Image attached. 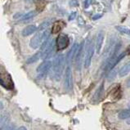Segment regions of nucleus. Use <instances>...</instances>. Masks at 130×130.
Here are the masks:
<instances>
[{
    "label": "nucleus",
    "instance_id": "f257e3e1",
    "mask_svg": "<svg viewBox=\"0 0 130 130\" xmlns=\"http://www.w3.org/2000/svg\"><path fill=\"white\" fill-rule=\"evenodd\" d=\"M66 59L64 55L60 54L55 57L53 63V74L55 80L59 81L61 79L63 70L65 67Z\"/></svg>",
    "mask_w": 130,
    "mask_h": 130
},
{
    "label": "nucleus",
    "instance_id": "f03ea898",
    "mask_svg": "<svg viewBox=\"0 0 130 130\" xmlns=\"http://www.w3.org/2000/svg\"><path fill=\"white\" fill-rule=\"evenodd\" d=\"M85 57H84V67L88 68L91 65L92 58L94 53V47L92 45L91 40H88L85 47Z\"/></svg>",
    "mask_w": 130,
    "mask_h": 130
},
{
    "label": "nucleus",
    "instance_id": "7ed1b4c3",
    "mask_svg": "<svg viewBox=\"0 0 130 130\" xmlns=\"http://www.w3.org/2000/svg\"><path fill=\"white\" fill-rule=\"evenodd\" d=\"M0 84L7 90H12L14 88L12 77L7 73H0Z\"/></svg>",
    "mask_w": 130,
    "mask_h": 130
},
{
    "label": "nucleus",
    "instance_id": "20e7f679",
    "mask_svg": "<svg viewBox=\"0 0 130 130\" xmlns=\"http://www.w3.org/2000/svg\"><path fill=\"white\" fill-rule=\"evenodd\" d=\"M70 43V39L69 37L65 35V34H61L58 37L57 40H56V46H57L58 50H63L69 46Z\"/></svg>",
    "mask_w": 130,
    "mask_h": 130
},
{
    "label": "nucleus",
    "instance_id": "39448f33",
    "mask_svg": "<svg viewBox=\"0 0 130 130\" xmlns=\"http://www.w3.org/2000/svg\"><path fill=\"white\" fill-rule=\"evenodd\" d=\"M52 66H53V63L50 61H44L43 62H42L37 68V72L39 73V78L45 76Z\"/></svg>",
    "mask_w": 130,
    "mask_h": 130
},
{
    "label": "nucleus",
    "instance_id": "423d86ee",
    "mask_svg": "<svg viewBox=\"0 0 130 130\" xmlns=\"http://www.w3.org/2000/svg\"><path fill=\"white\" fill-rule=\"evenodd\" d=\"M43 43V33H38L30 39V41H29V47L33 48V49H37L38 47H41Z\"/></svg>",
    "mask_w": 130,
    "mask_h": 130
},
{
    "label": "nucleus",
    "instance_id": "0eeeda50",
    "mask_svg": "<svg viewBox=\"0 0 130 130\" xmlns=\"http://www.w3.org/2000/svg\"><path fill=\"white\" fill-rule=\"evenodd\" d=\"M72 71L70 66H67L65 73V88L66 90H70L72 88Z\"/></svg>",
    "mask_w": 130,
    "mask_h": 130
},
{
    "label": "nucleus",
    "instance_id": "6e6552de",
    "mask_svg": "<svg viewBox=\"0 0 130 130\" xmlns=\"http://www.w3.org/2000/svg\"><path fill=\"white\" fill-rule=\"evenodd\" d=\"M84 41L81 43V44L79 46V49L75 56V63H76V68L79 70L81 67V62H82V58L84 56Z\"/></svg>",
    "mask_w": 130,
    "mask_h": 130
},
{
    "label": "nucleus",
    "instance_id": "1a4fd4ad",
    "mask_svg": "<svg viewBox=\"0 0 130 130\" xmlns=\"http://www.w3.org/2000/svg\"><path fill=\"white\" fill-rule=\"evenodd\" d=\"M55 45H56V42L54 41L53 39H52L51 42L48 43V45L46 47L45 49L41 52V53H42L41 58L43 59V60H45V59L50 57V56L52 55V53H53V52Z\"/></svg>",
    "mask_w": 130,
    "mask_h": 130
},
{
    "label": "nucleus",
    "instance_id": "9d476101",
    "mask_svg": "<svg viewBox=\"0 0 130 130\" xmlns=\"http://www.w3.org/2000/svg\"><path fill=\"white\" fill-rule=\"evenodd\" d=\"M104 38H105V36H104L103 32H100L98 37H96L95 49H96V53L98 54H100V53H101V50L102 48V45L104 43Z\"/></svg>",
    "mask_w": 130,
    "mask_h": 130
},
{
    "label": "nucleus",
    "instance_id": "9b49d317",
    "mask_svg": "<svg viewBox=\"0 0 130 130\" xmlns=\"http://www.w3.org/2000/svg\"><path fill=\"white\" fill-rule=\"evenodd\" d=\"M79 45L78 43H75L71 49L69 51L68 54L66 55V62L67 63H70L71 61H73V59L75 58L76 53L78 52V49H79Z\"/></svg>",
    "mask_w": 130,
    "mask_h": 130
},
{
    "label": "nucleus",
    "instance_id": "f8f14e48",
    "mask_svg": "<svg viewBox=\"0 0 130 130\" xmlns=\"http://www.w3.org/2000/svg\"><path fill=\"white\" fill-rule=\"evenodd\" d=\"M66 24L65 23V21H55L53 25V28H52V33H53V35L57 34V33L60 32L61 29L66 26Z\"/></svg>",
    "mask_w": 130,
    "mask_h": 130
},
{
    "label": "nucleus",
    "instance_id": "ddd939ff",
    "mask_svg": "<svg viewBox=\"0 0 130 130\" xmlns=\"http://www.w3.org/2000/svg\"><path fill=\"white\" fill-rule=\"evenodd\" d=\"M36 30H38V28H37L36 25H28L27 27H25L23 30H22L21 32V35L22 36H29V35H30L32 34H34V33L36 31Z\"/></svg>",
    "mask_w": 130,
    "mask_h": 130
},
{
    "label": "nucleus",
    "instance_id": "4468645a",
    "mask_svg": "<svg viewBox=\"0 0 130 130\" xmlns=\"http://www.w3.org/2000/svg\"><path fill=\"white\" fill-rule=\"evenodd\" d=\"M130 72V61H128L125 65H124L120 70H119V76L120 77H124L128 75Z\"/></svg>",
    "mask_w": 130,
    "mask_h": 130
},
{
    "label": "nucleus",
    "instance_id": "2eb2a0df",
    "mask_svg": "<svg viewBox=\"0 0 130 130\" xmlns=\"http://www.w3.org/2000/svg\"><path fill=\"white\" fill-rule=\"evenodd\" d=\"M119 119L120 120H128L130 118V109H126L121 110L118 115Z\"/></svg>",
    "mask_w": 130,
    "mask_h": 130
},
{
    "label": "nucleus",
    "instance_id": "dca6fc26",
    "mask_svg": "<svg viewBox=\"0 0 130 130\" xmlns=\"http://www.w3.org/2000/svg\"><path fill=\"white\" fill-rule=\"evenodd\" d=\"M41 55H42V53L41 52H39V53H37L35 54H34L32 56V57H29L28 60L26 61V63L27 64H32V63H35L37 61H39V59L41 57Z\"/></svg>",
    "mask_w": 130,
    "mask_h": 130
},
{
    "label": "nucleus",
    "instance_id": "f3484780",
    "mask_svg": "<svg viewBox=\"0 0 130 130\" xmlns=\"http://www.w3.org/2000/svg\"><path fill=\"white\" fill-rule=\"evenodd\" d=\"M36 15V12L35 11H31V12H29L27 13H25L23 15V17L21 18V21H27V20H29L33 18Z\"/></svg>",
    "mask_w": 130,
    "mask_h": 130
},
{
    "label": "nucleus",
    "instance_id": "a211bd4d",
    "mask_svg": "<svg viewBox=\"0 0 130 130\" xmlns=\"http://www.w3.org/2000/svg\"><path fill=\"white\" fill-rule=\"evenodd\" d=\"M117 30H119L120 33H123L125 35H130V29L125 26H121V25H117L116 26Z\"/></svg>",
    "mask_w": 130,
    "mask_h": 130
},
{
    "label": "nucleus",
    "instance_id": "6ab92c4d",
    "mask_svg": "<svg viewBox=\"0 0 130 130\" xmlns=\"http://www.w3.org/2000/svg\"><path fill=\"white\" fill-rule=\"evenodd\" d=\"M50 24H51V21H43V23L41 24L39 26V28H38V29L39 31H41V30H43V29H46L48 26L50 25Z\"/></svg>",
    "mask_w": 130,
    "mask_h": 130
},
{
    "label": "nucleus",
    "instance_id": "aec40b11",
    "mask_svg": "<svg viewBox=\"0 0 130 130\" xmlns=\"http://www.w3.org/2000/svg\"><path fill=\"white\" fill-rule=\"evenodd\" d=\"M70 7L79 6V2H78V0H70Z\"/></svg>",
    "mask_w": 130,
    "mask_h": 130
},
{
    "label": "nucleus",
    "instance_id": "412c9836",
    "mask_svg": "<svg viewBox=\"0 0 130 130\" xmlns=\"http://www.w3.org/2000/svg\"><path fill=\"white\" fill-rule=\"evenodd\" d=\"M92 0H85V3H84L85 8H88V7L92 4Z\"/></svg>",
    "mask_w": 130,
    "mask_h": 130
},
{
    "label": "nucleus",
    "instance_id": "4be33fe9",
    "mask_svg": "<svg viewBox=\"0 0 130 130\" xmlns=\"http://www.w3.org/2000/svg\"><path fill=\"white\" fill-rule=\"evenodd\" d=\"M76 17V12H71L69 17V21H72Z\"/></svg>",
    "mask_w": 130,
    "mask_h": 130
},
{
    "label": "nucleus",
    "instance_id": "5701e85b",
    "mask_svg": "<svg viewBox=\"0 0 130 130\" xmlns=\"http://www.w3.org/2000/svg\"><path fill=\"white\" fill-rule=\"evenodd\" d=\"M102 17V14H96L95 16L92 17V20H98L99 18H101Z\"/></svg>",
    "mask_w": 130,
    "mask_h": 130
},
{
    "label": "nucleus",
    "instance_id": "b1692460",
    "mask_svg": "<svg viewBox=\"0 0 130 130\" xmlns=\"http://www.w3.org/2000/svg\"><path fill=\"white\" fill-rule=\"evenodd\" d=\"M125 53H126V55H130V45L128 46L127 49H126V51H125Z\"/></svg>",
    "mask_w": 130,
    "mask_h": 130
},
{
    "label": "nucleus",
    "instance_id": "393cba45",
    "mask_svg": "<svg viewBox=\"0 0 130 130\" xmlns=\"http://www.w3.org/2000/svg\"><path fill=\"white\" fill-rule=\"evenodd\" d=\"M126 85H127V87L130 88V77L127 80V82H126Z\"/></svg>",
    "mask_w": 130,
    "mask_h": 130
},
{
    "label": "nucleus",
    "instance_id": "a878e982",
    "mask_svg": "<svg viewBox=\"0 0 130 130\" xmlns=\"http://www.w3.org/2000/svg\"><path fill=\"white\" fill-rule=\"evenodd\" d=\"M17 130H27V128H25V127H24V126H21V127H20V128H18Z\"/></svg>",
    "mask_w": 130,
    "mask_h": 130
},
{
    "label": "nucleus",
    "instance_id": "bb28decb",
    "mask_svg": "<svg viewBox=\"0 0 130 130\" xmlns=\"http://www.w3.org/2000/svg\"><path fill=\"white\" fill-rule=\"evenodd\" d=\"M127 124H130V118H129V119H128V120H127Z\"/></svg>",
    "mask_w": 130,
    "mask_h": 130
},
{
    "label": "nucleus",
    "instance_id": "cd10ccee",
    "mask_svg": "<svg viewBox=\"0 0 130 130\" xmlns=\"http://www.w3.org/2000/svg\"><path fill=\"white\" fill-rule=\"evenodd\" d=\"M129 106H130V102H129Z\"/></svg>",
    "mask_w": 130,
    "mask_h": 130
},
{
    "label": "nucleus",
    "instance_id": "c85d7f7f",
    "mask_svg": "<svg viewBox=\"0 0 130 130\" xmlns=\"http://www.w3.org/2000/svg\"></svg>",
    "mask_w": 130,
    "mask_h": 130
}]
</instances>
